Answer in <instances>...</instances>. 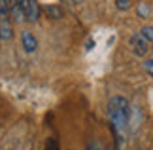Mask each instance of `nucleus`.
Returning <instances> with one entry per match:
<instances>
[{"label": "nucleus", "instance_id": "1", "mask_svg": "<svg viewBox=\"0 0 153 150\" xmlns=\"http://www.w3.org/2000/svg\"><path fill=\"white\" fill-rule=\"evenodd\" d=\"M108 116L110 122L114 125L117 133H123L128 127V118H131V103L121 97V95H114L108 103Z\"/></svg>", "mask_w": 153, "mask_h": 150}, {"label": "nucleus", "instance_id": "2", "mask_svg": "<svg viewBox=\"0 0 153 150\" xmlns=\"http://www.w3.org/2000/svg\"><path fill=\"white\" fill-rule=\"evenodd\" d=\"M11 15L6 0H0V42H8L13 38V27H11Z\"/></svg>", "mask_w": 153, "mask_h": 150}, {"label": "nucleus", "instance_id": "3", "mask_svg": "<svg viewBox=\"0 0 153 150\" xmlns=\"http://www.w3.org/2000/svg\"><path fill=\"white\" fill-rule=\"evenodd\" d=\"M128 46H131V50H132V53L134 55H138V57H144L146 53H148L151 47H149V42L146 40L140 32H136V34H132L131 38H128Z\"/></svg>", "mask_w": 153, "mask_h": 150}, {"label": "nucleus", "instance_id": "4", "mask_svg": "<svg viewBox=\"0 0 153 150\" xmlns=\"http://www.w3.org/2000/svg\"><path fill=\"white\" fill-rule=\"evenodd\" d=\"M21 46L27 53H32V51L38 50V40L30 31H23L21 32Z\"/></svg>", "mask_w": 153, "mask_h": 150}, {"label": "nucleus", "instance_id": "5", "mask_svg": "<svg viewBox=\"0 0 153 150\" xmlns=\"http://www.w3.org/2000/svg\"><path fill=\"white\" fill-rule=\"evenodd\" d=\"M8 4V10H10V15L15 23H23L25 21V14H23L21 6H19V0H6Z\"/></svg>", "mask_w": 153, "mask_h": 150}, {"label": "nucleus", "instance_id": "6", "mask_svg": "<svg viewBox=\"0 0 153 150\" xmlns=\"http://www.w3.org/2000/svg\"><path fill=\"white\" fill-rule=\"evenodd\" d=\"M44 11H45V15H48L49 19H61V17L64 15V14H62V8H61V6H55V4L45 6Z\"/></svg>", "mask_w": 153, "mask_h": 150}, {"label": "nucleus", "instance_id": "7", "mask_svg": "<svg viewBox=\"0 0 153 150\" xmlns=\"http://www.w3.org/2000/svg\"><path fill=\"white\" fill-rule=\"evenodd\" d=\"M136 11H138V17H142V19H146V17H149V14H151L149 6L146 4V2H140V4H138V8H136Z\"/></svg>", "mask_w": 153, "mask_h": 150}, {"label": "nucleus", "instance_id": "8", "mask_svg": "<svg viewBox=\"0 0 153 150\" xmlns=\"http://www.w3.org/2000/svg\"><path fill=\"white\" fill-rule=\"evenodd\" d=\"M140 34H142V36H144L146 40H148V42H149V44L153 42V27H149V25L142 27V29H140Z\"/></svg>", "mask_w": 153, "mask_h": 150}, {"label": "nucleus", "instance_id": "9", "mask_svg": "<svg viewBox=\"0 0 153 150\" xmlns=\"http://www.w3.org/2000/svg\"><path fill=\"white\" fill-rule=\"evenodd\" d=\"M115 6H117V10L127 11V10H131V0H115Z\"/></svg>", "mask_w": 153, "mask_h": 150}, {"label": "nucleus", "instance_id": "10", "mask_svg": "<svg viewBox=\"0 0 153 150\" xmlns=\"http://www.w3.org/2000/svg\"><path fill=\"white\" fill-rule=\"evenodd\" d=\"M142 67H144L146 72H148V74L153 78V59H146V61L142 63Z\"/></svg>", "mask_w": 153, "mask_h": 150}, {"label": "nucleus", "instance_id": "11", "mask_svg": "<svg viewBox=\"0 0 153 150\" xmlns=\"http://www.w3.org/2000/svg\"><path fill=\"white\" fill-rule=\"evenodd\" d=\"M87 150H104V148H102V145L98 141H91L89 146H87Z\"/></svg>", "mask_w": 153, "mask_h": 150}, {"label": "nucleus", "instance_id": "12", "mask_svg": "<svg viewBox=\"0 0 153 150\" xmlns=\"http://www.w3.org/2000/svg\"><path fill=\"white\" fill-rule=\"evenodd\" d=\"M45 150H57V141L55 139H48V142H45Z\"/></svg>", "mask_w": 153, "mask_h": 150}, {"label": "nucleus", "instance_id": "13", "mask_svg": "<svg viewBox=\"0 0 153 150\" xmlns=\"http://www.w3.org/2000/svg\"><path fill=\"white\" fill-rule=\"evenodd\" d=\"M74 4H83V0H72Z\"/></svg>", "mask_w": 153, "mask_h": 150}, {"label": "nucleus", "instance_id": "14", "mask_svg": "<svg viewBox=\"0 0 153 150\" xmlns=\"http://www.w3.org/2000/svg\"><path fill=\"white\" fill-rule=\"evenodd\" d=\"M151 51H153V42H151Z\"/></svg>", "mask_w": 153, "mask_h": 150}]
</instances>
